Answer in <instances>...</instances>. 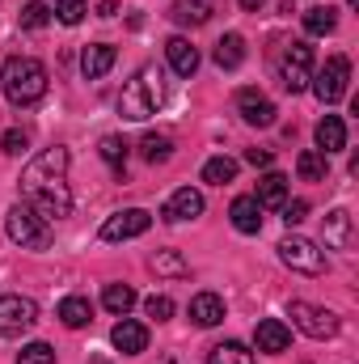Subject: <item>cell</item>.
Wrapping results in <instances>:
<instances>
[{
    "label": "cell",
    "instance_id": "6da1fadb",
    "mask_svg": "<svg viewBox=\"0 0 359 364\" xmlns=\"http://www.w3.org/2000/svg\"><path fill=\"white\" fill-rule=\"evenodd\" d=\"M64 174H68V149H60V144L38 153L21 174V195H26L21 203H30L47 225L72 216V191H68Z\"/></svg>",
    "mask_w": 359,
    "mask_h": 364
},
{
    "label": "cell",
    "instance_id": "7a4b0ae2",
    "mask_svg": "<svg viewBox=\"0 0 359 364\" xmlns=\"http://www.w3.org/2000/svg\"><path fill=\"white\" fill-rule=\"evenodd\" d=\"M161 102H165V77H161L157 64H144V68L123 85V93H118V114L131 119V123H144V119L157 114Z\"/></svg>",
    "mask_w": 359,
    "mask_h": 364
},
{
    "label": "cell",
    "instance_id": "3957f363",
    "mask_svg": "<svg viewBox=\"0 0 359 364\" xmlns=\"http://www.w3.org/2000/svg\"><path fill=\"white\" fill-rule=\"evenodd\" d=\"M0 90L13 106H34L43 102L47 93V68L34 60V55H13L4 68H0Z\"/></svg>",
    "mask_w": 359,
    "mask_h": 364
},
{
    "label": "cell",
    "instance_id": "277c9868",
    "mask_svg": "<svg viewBox=\"0 0 359 364\" xmlns=\"http://www.w3.org/2000/svg\"><path fill=\"white\" fill-rule=\"evenodd\" d=\"M4 229H9V237H13L21 250H47V246H51V225H47L30 203H13L9 216H4Z\"/></svg>",
    "mask_w": 359,
    "mask_h": 364
},
{
    "label": "cell",
    "instance_id": "5b68a950",
    "mask_svg": "<svg viewBox=\"0 0 359 364\" xmlns=\"http://www.w3.org/2000/svg\"><path fill=\"white\" fill-rule=\"evenodd\" d=\"M287 318H292V326H296L300 335H309V339H334V335L343 331L338 314H330V309H321V305H313V301H292V305H287Z\"/></svg>",
    "mask_w": 359,
    "mask_h": 364
},
{
    "label": "cell",
    "instance_id": "8992f818",
    "mask_svg": "<svg viewBox=\"0 0 359 364\" xmlns=\"http://www.w3.org/2000/svg\"><path fill=\"white\" fill-rule=\"evenodd\" d=\"M279 81L287 93H304L309 81H313V47L309 43H287L283 55H279Z\"/></svg>",
    "mask_w": 359,
    "mask_h": 364
},
{
    "label": "cell",
    "instance_id": "52a82bcc",
    "mask_svg": "<svg viewBox=\"0 0 359 364\" xmlns=\"http://www.w3.org/2000/svg\"><path fill=\"white\" fill-rule=\"evenodd\" d=\"M279 259H283V267H292L300 275H326V250H317V242H309V237L287 233L279 242Z\"/></svg>",
    "mask_w": 359,
    "mask_h": 364
},
{
    "label": "cell",
    "instance_id": "ba28073f",
    "mask_svg": "<svg viewBox=\"0 0 359 364\" xmlns=\"http://www.w3.org/2000/svg\"><path fill=\"white\" fill-rule=\"evenodd\" d=\"M347 81H351V60H347V55H330V60H326V68H321V73H313L309 90L317 93L326 106H334V102L347 93Z\"/></svg>",
    "mask_w": 359,
    "mask_h": 364
},
{
    "label": "cell",
    "instance_id": "9c48e42d",
    "mask_svg": "<svg viewBox=\"0 0 359 364\" xmlns=\"http://www.w3.org/2000/svg\"><path fill=\"white\" fill-rule=\"evenodd\" d=\"M34 322H38V305L30 301V296H17V292H4L0 296V335H26V331H34Z\"/></svg>",
    "mask_w": 359,
    "mask_h": 364
},
{
    "label": "cell",
    "instance_id": "30bf717a",
    "mask_svg": "<svg viewBox=\"0 0 359 364\" xmlns=\"http://www.w3.org/2000/svg\"><path fill=\"white\" fill-rule=\"evenodd\" d=\"M148 225H153V216H148L144 208H123V212L106 216V225H101V242H131V237L148 233Z\"/></svg>",
    "mask_w": 359,
    "mask_h": 364
},
{
    "label": "cell",
    "instance_id": "8fae6325",
    "mask_svg": "<svg viewBox=\"0 0 359 364\" xmlns=\"http://www.w3.org/2000/svg\"><path fill=\"white\" fill-rule=\"evenodd\" d=\"M161 216L170 220V225H186V220H194V216H203V195L194 191V186H178L170 199H165V208H161Z\"/></svg>",
    "mask_w": 359,
    "mask_h": 364
},
{
    "label": "cell",
    "instance_id": "7c38bea8",
    "mask_svg": "<svg viewBox=\"0 0 359 364\" xmlns=\"http://www.w3.org/2000/svg\"><path fill=\"white\" fill-rule=\"evenodd\" d=\"M254 348L267 352V356H283V352L292 348V326L279 322V318H263V322L254 326Z\"/></svg>",
    "mask_w": 359,
    "mask_h": 364
},
{
    "label": "cell",
    "instance_id": "4fadbf2b",
    "mask_svg": "<svg viewBox=\"0 0 359 364\" xmlns=\"http://www.w3.org/2000/svg\"><path fill=\"white\" fill-rule=\"evenodd\" d=\"M237 110H241V119H245L250 127H270V123H275V102L258 90L237 93Z\"/></svg>",
    "mask_w": 359,
    "mask_h": 364
},
{
    "label": "cell",
    "instance_id": "5bb4252c",
    "mask_svg": "<svg viewBox=\"0 0 359 364\" xmlns=\"http://www.w3.org/2000/svg\"><path fill=\"white\" fill-rule=\"evenodd\" d=\"M263 212H267V208H263L254 195H237V199H233V208H228L233 229H237V233H245V237L263 233Z\"/></svg>",
    "mask_w": 359,
    "mask_h": 364
},
{
    "label": "cell",
    "instance_id": "9a60e30c",
    "mask_svg": "<svg viewBox=\"0 0 359 364\" xmlns=\"http://www.w3.org/2000/svg\"><path fill=\"white\" fill-rule=\"evenodd\" d=\"M110 343L123 352V356H140L148 348V326L144 322H131V318H118L114 331H110Z\"/></svg>",
    "mask_w": 359,
    "mask_h": 364
},
{
    "label": "cell",
    "instance_id": "2e32d148",
    "mask_svg": "<svg viewBox=\"0 0 359 364\" xmlns=\"http://www.w3.org/2000/svg\"><path fill=\"white\" fill-rule=\"evenodd\" d=\"M114 60H118V51H114L110 43H89V47L81 51V73H85V81H101V77L114 68Z\"/></svg>",
    "mask_w": 359,
    "mask_h": 364
},
{
    "label": "cell",
    "instance_id": "e0dca14e",
    "mask_svg": "<svg viewBox=\"0 0 359 364\" xmlns=\"http://www.w3.org/2000/svg\"><path fill=\"white\" fill-rule=\"evenodd\" d=\"M165 60H170V68H174L178 77H194V68H199V47L178 34V38L165 43Z\"/></svg>",
    "mask_w": 359,
    "mask_h": 364
},
{
    "label": "cell",
    "instance_id": "ac0fdd59",
    "mask_svg": "<svg viewBox=\"0 0 359 364\" xmlns=\"http://www.w3.org/2000/svg\"><path fill=\"white\" fill-rule=\"evenodd\" d=\"M343 149H347V123L338 114H326L317 123V153L330 157V153H343Z\"/></svg>",
    "mask_w": 359,
    "mask_h": 364
},
{
    "label": "cell",
    "instance_id": "d6986e66",
    "mask_svg": "<svg viewBox=\"0 0 359 364\" xmlns=\"http://www.w3.org/2000/svg\"><path fill=\"white\" fill-rule=\"evenodd\" d=\"M190 322L194 326H220L224 322V301L216 296V292H199V296H190Z\"/></svg>",
    "mask_w": 359,
    "mask_h": 364
},
{
    "label": "cell",
    "instance_id": "ffe728a7",
    "mask_svg": "<svg viewBox=\"0 0 359 364\" xmlns=\"http://www.w3.org/2000/svg\"><path fill=\"white\" fill-rule=\"evenodd\" d=\"M351 212L347 208H334L330 216H326V246L330 250H351Z\"/></svg>",
    "mask_w": 359,
    "mask_h": 364
},
{
    "label": "cell",
    "instance_id": "44dd1931",
    "mask_svg": "<svg viewBox=\"0 0 359 364\" xmlns=\"http://www.w3.org/2000/svg\"><path fill=\"white\" fill-rule=\"evenodd\" d=\"M287 191H292V182H287V174H279V170H270V174H263L258 178V203L263 208H283L287 203Z\"/></svg>",
    "mask_w": 359,
    "mask_h": 364
},
{
    "label": "cell",
    "instance_id": "7402d4cb",
    "mask_svg": "<svg viewBox=\"0 0 359 364\" xmlns=\"http://www.w3.org/2000/svg\"><path fill=\"white\" fill-rule=\"evenodd\" d=\"M211 13H216V0H174L170 4V17L178 26H203Z\"/></svg>",
    "mask_w": 359,
    "mask_h": 364
},
{
    "label": "cell",
    "instance_id": "603a6c76",
    "mask_svg": "<svg viewBox=\"0 0 359 364\" xmlns=\"http://www.w3.org/2000/svg\"><path fill=\"white\" fill-rule=\"evenodd\" d=\"M211 60H216L224 73L241 68V64H245V38H241V34H224V38L216 43V51H211Z\"/></svg>",
    "mask_w": 359,
    "mask_h": 364
},
{
    "label": "cell",
    "instance_id": "cb8c5ba5",
    "mask_svg": "<svg viewBox=\"0 0 359 364\" xmlns=\"http://www.w3.org/2000/svg\"><path fill=\"white\" fill-rule=\"evenodd\" d=\"M140 157H144L148 166H165V161L174 157V136H165V132H144Z\"/></svg>",
    "mask_w": 359,
    "mask_h": 364
},
{
    "label": "cell",
    "instance_id": "d4e9b609",
    "mask_svg": "<svg viewBox=\"0 0 359 364\" xmlns=\"http://www.w3.org/2000/svg\"><path fill=\"white\" fill-rule=\"evenodd\" d=\"M60 322H64L68 331L89 326L93 322V305L85 301V296H64V301H60Z\"/></svg>",
    "mask_w": 359,
    "mask_h": 364
},
{
    "label": "cell",
    "instance_id": "484cf974",
    "mask_svg": "<svg viewBox=\"0 0 359 364\" xmlns=\"http://www.w3.org/2000/svg\"><path fill=\"white\" fill-rule=\"evenodd\" d=\"M101 305H106L114 318H127V314H131V305H136V288H131V284H106Z\"/></svg>",
    "mask_w": 359,
    "mask_h": 364
},
{
    "label": "cell",
    "instance_id": "4316f807",
    "mask_svg": "<svg viewBox=\"0 0 359 364\" xmlns=\"http://www.w3.org/2000/svg\"><path fill=\"white\" fill-rule=\"evenodd\" d=\"M207 364H254V352L245 343H237V339H224V343H216L207 352Z\"/></svg>",
    "mask_w": 359,
    "mask_h": 364
},
{
    "label": "cell",
    "instance_id": "83f0119b",
    "mask_svg": "<svg viewBox=\"0 0 359 364\" xmlns=\"http://www.w3.org/2000/svg\"><path fill=\"white\" fill-rule=\"evenodd\" d=\"M326 170H330V157H321L317 149H304V153L296 157V174H300L304 182H321Z\"/></svg>",
    "mask_w": 359,
    "mask_h": 364
},
{
    "label": "cell",
    "instance_id": "f1b7e54d",
    "mask_svg": "<svg viewBox=\"0 0 359 364\" xmlns=\"http://www.w3.org/2000/svg\"><path fill=\"white\" fill-rule=\"evenodd\" d=\"M97 153H101V161H106V166H114V170L123 174V166H127V153H131V144H127L123 136H101Z\"/></svg>",
    "mask_w": 359,
    "mask_h": 364
},
{
    "label": "cell",
    "instance_id": "f546056e",
    "mask_svg": "<svg viewBox=\"0 0 359 364\" xmlns=\"http://www.w3.org/2000/svg\"><path fill=\"white\" fill-rule=\"evenodd\" d=\"M237 178V161L233 157H211L207 166H203V182H211V186H224V182Z\"/></svg>",
    "mask_w": 359,
    "mask_h": 364
},
{
    "label": "cell",
    "instance_id": "4dcf8cb0",
    "mask_svg": "<svg viewBox=\"0 0 359 364\" xmlns=\"http://www.w3.org/2000/svg\"><path fill=\"white\" fill-rule=\"evenodd\" d=\"M334 26H338V13H334V9H309V13H304V30L317 34V38H321V34H334Z\"/></svg>",
    "mask_w": 359,
    "mask_h": 364
},
{
    "label": "cell",
    "instance_id": "1f68e13d",
    "mask_svg": "<svg viewBox=\"0 0 359 364\" xmlns=\"http://www.w3.org/2000/svg\"><path fill=\"white\" fill-rule=\"evenodd\" d=\"M51 9H55V17L64 21V26H81L85 21V0H51Z\"/></svg>",
    "mask_w": 359,
    "mask_h": 364
},
{
    "label": "cell",
    "instance_id": "d6a6232c",
    "mask_svg": "<svg viewBox=\"0 0 359 364\" xmlns=\"http://www.w3.org/2000/svg\"><path fill=\"white\" fill-rule=\"evenodd\" d=\"M153 272H157V275H186L190 267L182 263L174 250H157V255H153Z\"/></svg>",
    "mask_w": 359,
    "mask_h": 364
},
{
    "label": "cell",
    "instance_id": "836d02e7",
    "mask_svg": "<svg viewBox=\"0 0 359 364\" xmlns=\"http://www.w3.org/2000/svg\"><path fill=\"white\" fill-rule=\"evenodd\" d=\"M47 21H51V9H47V4L30 0V4L21 9V30H43Z\"/></svg>",
    "mask_w": 359,
    "mask_h": 364
},
{
    "label": "cell",
    "instance_id": "e575fe53",
    "mask_svg": "<svg viewBox=\"0 0 359 364\" xmlns=\"http://www.w3.org/2000/svg\"><path fill=\"white\" fill-rule=\"evenodd\" d=\"M17 364H55V352H51V343H26L17 352Z\"/></svg>",
    "mask_w": 359,
    "mask_h": 364
},
{
    "label": "cell",
    "instance_id": "d590c367",
    "mask_svg": "<svg viewBox=\"0 0 359 364\" xmlns=\"http://www.w3.org/2000/svg\"><path fill=\"white\" fill-rule=\"evenodd\" d=\"M144 314L157 318V322H170V318H174V301H170L165 292H153V296L144 301Z\"/></svg>",
    "mask_w": 359,
    "mask_h": 364
},
{
    "label": "cell",
    "instance_id": "8d00e7d4",
    "mask_svg": "<svg viewBox=\"0 0 359 364\" xmlns=\"http://www.w3.org/2000/svg\"><path fill=\"white\" fill-rule=\"evenodd\" d=\"M26 144H30V132H26V127H9V132L0 136V149H4V153H13V157H17V153H26Z\"/></svg>",
    "mask_w": 359,
    "mask_h": 364
},
{
    "label": "cell",
    "instance_id": "74e56055",
    "mask_svg": "<svg viewBox=\"0 0 359 364\" xmlns=\"http://www.w3.org/2000/svg\"><path fill=\"white\" fill-rule=\"evenodd\" d=\"M304 216H309V203H304V199H287V203H283V225H287V229L300 225Z\"/></svg>",
    "mask_w": 359,
    "mask_h": 364
},
{
    "label": "cell",
    "instance_id": "f35d334b",
    "mask_svg": "<svg viewBox=\"0 0 359 364\" xmlns=\"http://www.w3.org/2000/svg\"><path fill=\"white\" fill-rule=\"evenodd\" d=\"M245 161H250V166H270V161H275V153H270V149H250V153H245Z\"/></svg>",
    "mask_w": 359,
    "mask_h": 364
},
{
    "label": "cell",
    "instance_id": "ab89813d",
    "mask_svg": "<svg viewBox=\"0 0 359 364\" xmlns=\"http://www.w3.org/2000/svg\"><path fill=\"white\" fill-rule=\"evenodd\" d=\"M97 13H101V17H114V13H118V0H101Z\"/></svg>",
    "mask_w": 359,
    "mask_h": 364
},
{
    "label": "cell",
    "instance_id": "60d3db41",
    "mask_svg": "<svg viewBox=\"0 0 359 364\" xmlns=\"http://www.w3.org/2000/svg\"><path fill=\"white\" fill-rule=\"evenodd\" d=\"M237 4H241V9H245V13H258V9H263V4H267V0H237Z\"/></svg>",
    "mask_w": 359,
    "mask_h": 364
},
{
    "label": "cell",
    "instance_id": "b9f144b4",
    "mask_svg": "<svg viewBox=\"0 0 359 364\" xmlns=\"http://www.w3.org/2000/svg\"><path fill=\"white\" fill-rule=\"evenodd\" d=\"M93 364H101V360H93Z\"/></svg>",
    "mask_w": 359,
    "mask_h": 364
}]
</instances>
